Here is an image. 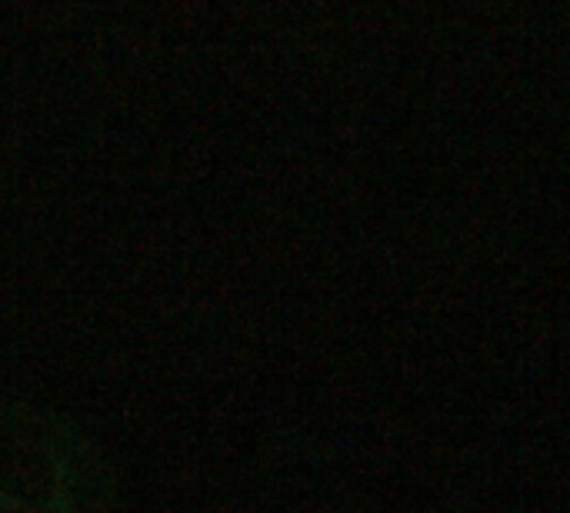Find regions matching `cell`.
<instances>
[{
    "instance_id": "1",
    "label": "cell",
    "mask_w": 570,
    "mask_h": 513,
    "mask_svg": "<svg viewBox=\"0 0 570 513\" xmlns=\"http://www.w3.org/2000/svg\"><path fill=\"white\" fill-rule=\"evenodd\" d=\"M0 513H114L110 471L63 417L0 404Z\"/></svg>"
}]
</instances>
